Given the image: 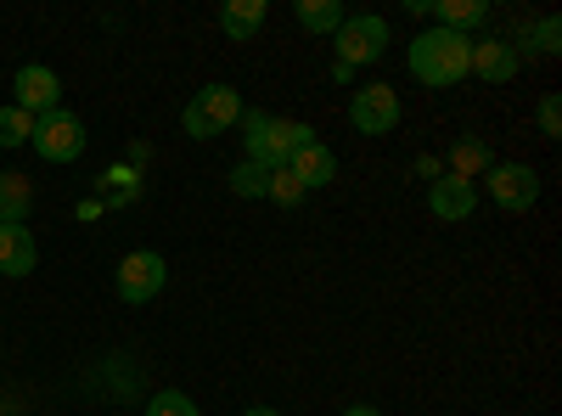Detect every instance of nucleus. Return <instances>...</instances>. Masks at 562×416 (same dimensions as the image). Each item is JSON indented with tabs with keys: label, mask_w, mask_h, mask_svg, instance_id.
Instances as JSON below:
<instances>
[{
	"label": "nucleus",
	"mask_w": 562,
	"mask_h": 416,
	"mask_svg": "<svg viewBox=\"0 0 562 416\" xmlns=\"http://www.w3.org/2000/svg\"><path fill=\"white\" fill-rule=\"evenodd\" d=\"M12 90H18L12 108H23L29 119H45V113L63 108V79H57L52 68H40V63H23L18 79H12Z\"/></svg>",
	"instance_id": "obj_9"
},
{
	"label": "nucleus",
	"mask_w": 562,
	"mask_h": 416,
	"mask_svg": "<svg viewBox=\"0 0 562 416\" xmlns=\"http://www.w3.org/2000/svg\"><path fill=\"white\" fill-rule=\"evenodd\" d=\"M265 198H270V203H281V209H299V203H304V187H299V180H293L288 169H270Z\"/></svg>",
	"instance_id": "obj_20"
},
{
	"label": "nucleus",
	"mask_w": 562,
	"mask_h": 416,
	"mask_svg": "<svg viewBox=\"0 0 562 416\" xmlns=\"http://www.w3.org/2000/svg\"><path fill=\"white\" fill-rule=\"evenodd\" d=\"M243 416H281L276 405H254V411H243Z\"/></svg>",
	"instance_id": "obj_27"
},
{
	"label": "nucleus",
	"mask_w": 562,
	"mask_h": 416,
	"mask_svg": "<svg viewBox=\"0 0 562 416\" xmlns=\"http://www.w3.org/2000/svg\"><path fill=\"white\" fill-rule=\"evenodd\" d=\"M473 74L484 85L518 79V45H512V40H473Z\"/></svg>",
	"instance_id": "obj_12"
},
{
	"label": "nucleus",
	"mask_w": 562,
	"mask_h": 416,
	"mask_svg": "<svg viewBox=\"0 0 562 416\" xmlns=\"http://www.w3.org/2000/svg\"><path fill=\"white\" fill-rule=\"evenodd\" d=\"M315 142L310 124H293V119H276V113H243V153L248 164L259 169H288V158Z\"/></svg>",
	"instance_id": "obj_2"
},
{
	"label": "nucleus",
	"mask_w": 562,
	"mask_h": 416,
	"mask_svg": "<svg viewBox=\"0 0 562 416\" xmlns=\"http://www.w3.org/2000/svg\"><path fill=\"white\" fill-rule=\"evenodd\" d=\"M102 187H108L113 198H135V175H130V169H108Z\"/></svg>",
	"instance_id": "obj_25"
},
{
	"label": "nucleus",
	"mask_w": 562,
	"mask_h": 416,
	"mask_svg": "<svg viewBox=\"0 0 562 416\" xmlns=\"http://www.w3.org/2000/svg\"><path fill=\"white\" fill-rule=\"evenodd\" d=\"M535 52H540V57H557V52H562V23H557V18H540V23H535Z\"/></svg>",
	"instance_id": "obj_23"
},
{
	"label": "nucleus",
	"mask_w": 562,
	"mask_h": 416,
	"mask_svg": "<svg viewBox=\"0 0 562 416\" xmlns=\"http://www.w3.org/2000/svg\"><path fill=\"white\" fill-rule=\"evenodd\" d=\"M34 142V119L23 108H0V147H23Z\"/></svg>",
	"instance_id": "obj_19"
},
{
	"label": "nucleus",
	"mask_w": 562,
	"mask_h": 416,
	"mask_svg": "<svg viewBox=\"0 0 562 416\" xmlns=\"http://www.w3.org/2000/svg\"><path fill=\"white\" fill-rule=\"evenodd\" d=\"M243 97L231 85H203L192 102H186V113H180V130L192 135V142H214V135H225L231 124H243Z\"/></svg>",
	"instance_id": "obj_3"
},
{
	"label": "nucleus",
	"mask_w": 562,
	"mask_h": 416,
	"mask_svg": "<svg viewBox=\"0 0 562 416\" xmlns=\"http://www.w3.org/2000/svg\"><path fill=\"white\" fill-rule=\"evenodd\" d=\"M333 45H338V63H344V68H366V63H378V57L389 52V23L371 18V12L344 18V29L333 34Z\"/></svg>",
	"instance_id": "obj_5"
},
{
	"label": "nucleus",
	"mask_w": 562,
	"mask_h": 416,
	"mask_svg": "<svg viewBox=\"0 0 562 416\" xmlns=\"http://www.w3.org/2000/svg\"><path fill=\"white\" fill-rule=\"evenodd\" d=\"M265 18H270L265 0H225V7H220V29H225V40H254V34L265 29Z\"/></svg>",
	"instance_id": "obj_14"
},
{
	"label": "nucleus",
	"mask_w": 562,
	"mask_h": 416,
	"mask_svg": "<svg viewBox=\"0 0 562 416\" xmlns=\"http://www.w3.org/2000/svg\"><path fill=\"white\" fill-rule=\"evenodd\" d=\"M293 18H299L310 34H338L349 12L338 7V0H299V7H293Z\"/></svg>",
	"instance_id": "obj_16"
},
{
	"label": "nucleus",
	"mask_w": 562,
	"mask_h": 416,
	"mask_svg": "<svg viewBox=\"0 0 562 416\" xmlns=\"http://www.w3.org/2000/svg\"><path fill=\"white\" fill-rule=\"evenodd\" d=\"M535 119H540V135H551V142H557V135H562V102H557V97H546Z\"/></svg>",
	"instance_id": "obj_24"
},
{
	"label": "nucleus",
	"mask_w": 562,
	"mask_h": 416,
	"mask_svg": "<svg viewBox=\"0 0 562 416\" xmlns=\"http://www.w3.org/2000/svg\"><path fill=\"white\" fill-rule=\"evenodd\" d=\"M484 187H490V198H495L506 214H524V209L540 203V175H535L529 164H495V169L484 175Z\"/></svg>",
	"instance_id": "obj_7"
},
{
	"label": "nucleus",
	"mask_w": 562,
	"mask_h": 416,
	"mask_svg": "<svg viewBox=\"0 0 562 416\" xmlns=\"http://www.w3.org/2000/svg\"><path fill=\"white\" fill-rule=\"evenodd\" d=\"M349 124H355L360 135H394V124H400V97H394V85H366V90H355Z\"/></svg>",
	"instance_id": "obj_8"
},
{
	"label": "nucleus",
	"mask_w": 562,
	"mask_h": 416,
	"mask_svg": "<svg viewBox=\"0 0 562 416\" xmlns=\"http://www.w3.org/2000/svg\"><path fill=\"white\" fill-rule=\"evenodd\" d=\"M265 180H270V169L243 158L237 169H231V192H237V198H265Z\"/></svg>",
	"instance_id": "obj_21"
},
{
	"label": "nucleus",
	"mask_w": 562,
	"mask_h": 416,
	"mask_svg": "<svg viewBox=\"0 0 562 416\" xmlns=\"http://www.w3.org/2000/svg\"><path fill=\"white\" fill-rule=\"evenodd\" d=\"M288 175L299 180L304 192H315V187H333V180H338V158H333V147L304 142V147L288 158Z\"/></svg>",
	"instance_id": "obj_10"
},
{
	"label": "nucleus",
	"mask_w": 562,
	"mask_h": 416,
	"mask_svg": "<svg viewBox=\"0 0 562 416\" xmlns=\"http://www.w3.org/2000/svg\"><path fill=\"white\" fill-rule=\"evenodd\" d=\"M479 169H484V175L495 169L490 147H479V142H456V153H450V169H445V175H461V180H473Z\"/></svg>",
	"instance_id": "obj_18"
},
{
	"label": "nucleus",
	"mask_w": 562,
	"mask_h": 416,
	"mask_svg": "<svg viewBox=\"0 0 562 416\" xmlns=\"http://www.w3.org/2000/svg\"><path fill=\"white\" fill-rule=\"evenodd\" d=\"M147 416H203L192 400H186L180 389H164V394H153V405H147Z\"/></svg>",
	"instance_id": "obj_22"
},
{
	"label": "nucleus",
	"mask_w": 562,
	"mask_h": 416,
	"mask_svg": "<svg viewBox=\"0 0 562 416\" xmlns=\"http://www.w3.org/2000/svg\"><path fill=\"white\" fill-rule=\"evenodd\" d=\"M34 153H40L45 164H74V158L85 153V124H79V113L57 108V113L34 119Z\"/></svg>",
	"instance_id": "obj_6"
},
{
	"label": "nucleus",
	"mask_w": 562,
	"mask_h": 416,
	"mask_svg": "<svg viewBox=\"0 0 562 416\" xmlns=\"http://www.w3.org/2000/svg\"><path fill=\"white\" fill-rule=\"evenodd\" d=\"M34 214V180L29 175H0V225H23Z\"/></svg>",
	"instance_id": "obj_15"
},
{
	"label": "nucleus",
	"mask_w": 562,
	"mask_h": 416,
	"mask_svg": "<svg viewBox=\"0 0 562 416\" xmlns=\"http://www.w3.org/2000/svg\"><path fill=\"white\" fill-rule=\"evenodd\" d=\"M40 265L34 231L29 225H0V276H29Z\"/></svg>",
	"instance_id": "obj_13"
},
{
	"label": "nucleus",
	"mask_w": 562,
	"mask_h": 416,
	"mask_svg": "<svg viewBox=\"0 0 562 416\" xmlns=\"http://www.w3.org/2000/svg\"><path fill=\"white\" fill-rule=\"evenodd\" d=\"M428 209L439 220H467L479 209V187H473V180H461V175H439L428 187Z\"/></svg>",
	"instance_id": "obj_11"
},
{
	"label": "nucleus",
	"mask_w": 562,
	"mask_h": 416,
	"mask_svg": "<svg viewBox=\"0 0 562 416\" xmlns=\"http://www.w3.org/2000/svg\"><path fill=\"white\" fill-rule=\"evenodd\" d=\"M164 282H169V265H164V254H153V248L124 254V259H119V276H113V288H119L124 304H153V299L164 293Z\"/></svg>",
	"instance_id": "obj_4"
},
{
	"label": "nucleus",
	"mask_w": 562,
	"mask_h": 416,
	"mask_svg": "<svg viewBox=\"0 0 562 416\" xmlns=\"http://www.w3.org/2000/svg\"><path fill=\"white\" fill-rule=\"evenodd\" d=\"M344 416H383V411H378V405H349Z\"/></svg>",
	"instance_id": "obj_26"
},
{
	"label": "nucleus",
	"mask_w": 562,
	"mask_h": 416,
	"mask_svg": "<svg viewBox=\"0 0 562 416\" xmlns=\"http://www.w3.org/2000/svg\"><path fill=\"white\" fill-rule=\"evenodd\" d=\"M411 74L428 90H450L473 74V34H450V29H422L411 40Z\"/></svg>",
	"instance_id": "obj_1"
},
{
	"label": "nucleus",
	"mask_w": 562,
	"mask_h": 416,
	"mask_svg": "<svg viewBox=\"0 0 562 416\" xmlns=\"http://www.w3.org/2000/svg\"><path fill=\"white\" fill-rule=\"evenodd\" d=\"M484 0H439V7H434V29H450V34H467V29H479L484 23Z\"/></svg>",
	"instance_id": "obj_17"
}]
</instances>
